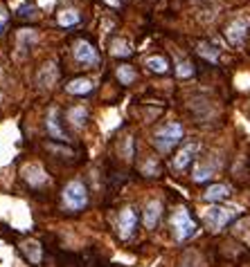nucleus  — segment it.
Masks as SVG:
<instances>
[{
	"label": "nucleus",
	"mask_w": 250,
	"mask_h": 267,
	"mask_svg": "<svg viewBox=\"0 0 250 267\" xmlns=\"http://www.w3.org/2000/svg\"><path fill=\"white\" fill-rule=\"evenodd\" d=\"M61 202H64V209H68L70 213L84 211L88 207V189H86V184L79 182V180L68 182L64 193H61Z\"/></svg>",
	"instance_id": "obj_1"
},
{
	"label": "nucleus",
	"mask_w": 250,
	"mask_h": 267,
	"mask_svg": "<svg viewBox=\"0 0 250 267\" xmlns=\"http://www.w3.org/2000/svg\"><path fill=\"white\" fill-rule=\"evenodd\" d=\"M180 139H182V126L178 121L160 126V128L156 130V135H153V144H156V148L162 150V153H169Z\"/></svg>",
	"instance_id": "obj_2"
},
{
	"label": "nucleus",
	"mask_w": 250,
	"mask_h": 267,
	"mask_svg": "<svg viewBox=\"0 0 250 267\" xmlns=\"http://www.w3.org/2000/svg\"><path fill=\"white\" fill-rule=\"evenodd\" d=\"M171 229H174V236L178 242L187 240V238H192L196 234V222L185 207H180L174 211V216H171Z\"/></svg>",
	"instance_id": "obj_3"
},
{
	"label": "nucleus",
	"mask_w": 250,
	"mask_h": 267,
	"mask_svg": "<svg viewBox=\"0 0 250 267\" xmlns=\"http://www.w3.org/2000/svg\"><path fill=\"white\" fill-rule=\"evenodd\" d=\"M239 216V209H228V207H212L205 211V225L210 231H221L225 225Z\"/></svg>",
	"instance_id": "obj_4"
},
{
	"label": "nucleus",
	"mask_w": 250,
	"mask_h": 267,
	"mask_svg": "<svg viewBox=\"0 0 250 267\" xmlns=\"http://www.w3.org/2000/svg\"><path fill=\"white\" fill-rule=\"evenodd\" d=\"M248 30H250V21H248V18H234V21L225 27V38H228L230 45L239 47V45H243V41H246Z\"/></svg>",
	"instance_id": "obj_5"
},
{
	"label": "nucleus",
	"mask_w": 250,
	"mask_h": 267,
	"mask_svg": "<svg viewBox=\"0 0 250 267\" xmlns=\"http://www.w3.org/2000/svg\"><path fill=\"white\" fill-rule=\"evenodd\" d=\"M45 128H47V135H50L52 139H56V142H68V135H66L64 128H61V113H59V108H50L47 119H45Z\"/></svg>",
	"instance_id": "obj_6"
},
{
	"label": "nucleus",
	"mask_w": 250,
	"mask_h": 267,
	"mask_svg": "<svg viewBox=\"0 0 250 267\" xmlns=\"http://www.w3.org/2000/svg\"><path fill=\"white\" fill-rule=\"evenodd\" d=\"M75 59H77V63H81V65H95V63H99V54L93 47V43L79 41L75 45Z\"/></svg>",
	"instance_id": "obj_7"
},
{
	"label": "nucleus",
	"mask_w": 250,
	"mask_h": 267,
	"mask_svg": "<svg viewBox=\"0 0 250 267\" xmlns=\"http://www.w3.org/2000/svg\"><path fill=\"white\" fill-rule=\"evenodd\" d=\"M138 227V213L133 207H127L122 213H119V220H117V229H119V236L122 238H129L136 231Z\"/></svg>",
	"instance_id": "obj_8"
},
{
	"label": "nucleus",
	"mask_w": 250,
	"mask_h": 267,
	"mask_svg": "<svg viewBox=\"0 0 250 267\" xmlns=\"http://www.w3.org/2000/svg\"><path fill=\"white\" fill-rule=\"evenodd\" d=\"M196 153H199V144H196V142L185 144V146H182L178 153H176V157H174V168H176V171H185V168L190 166L192 162H194Z\"/></svg>",
	"instance_id": "obj_9"
},
{
	"label": "nucleus",
	"mask_w": 250,
	"mask_h": 267,
	"mask_svg": "<svg viewBox=\"0 0 250 267\" xmlns=\"http://www.w3.org/2000/svg\"><path fill=\"white\" fill-rule=\"evenodd\" d=\"M23 177H25V182L30 187H43L47 182V173L38 164H30V166L23 168Z\"/></svg>",
	"instance_id": "obj_10"
},
{
	"label": "nucleus",
	"mask_w": 250,
	"mask_h": 267,
	"mask_svg": "<svg viewBox=\"0 0 250 267\" xmlns=\"http://www.w3.org/2000/svg\"><path fill=\"white\" fill-rule=\"evenodd\" d=\"M160 213H162V205L158 200H151L144 209V227L147 229H153V227L158 225V220H160Z\"/></svg>",
	"instance_id": "obj_11"
},
{
	"label": "nucleus",
	"mask_w": 250,
	"mask_h": 267,
	"mask_svg": "<svg viewBox=\"0 0 250 267\" xmlns=\"http://www.w3.org/2000/svg\"><path fill=\"white\" fill-rule=\"evenodd\" d=\"M66 92H68V95H75V97L90 95V92H93V81H88V79H72L70 83L66 85Z\"/></svg>",
	"instance_id": "obj_12"
},
{
	"label": "nucleus",
	"mask_w": 250,
	"mask_h": 267,
	"mask_svg": "<svg viewBox=\"0 0 250 267\" xmlns=\"http://www.w3.org/2000/svg\"><path fill=\"white\" fill-rule=\"evenodd\" d=\"M203 198L208 202H221V200H225V198H230V187L228 184H212V187H208V191L203 193Z\"/></svg>",
	"instance_id": "obj_13"
},
{
	"label": "nucleus",
	"mask_w": 250,
	"mask_h": 267,
	"mask_svg": "<svg viewBox=\"0 0 250 267\" xmlns=\"http://www.w3.org/2000/svg\"><path fill=\"white\" fill-rule=\"evenodd\" d=\"M66 115H68V121H72V126H75V128L86 126V119H88V110H86L84 106H75V108H70Z\"/></svg>",
	"instance_id": "obj_14"
},
{
	"label": "nucleus",
	"mask_w": 250,
	"mask_h": 267,
	"mask_svg": "<svg viewBox=\"0 0 250 267\" xmlns=\"http://www.w3.org/2000/svg\"><path fill=\"white\" fill-rule=\"evenodd\" d=\"M81 23V14L77 9H64L59 12V25L61 27H75Z\"/></svg>",
	"instance_id": "obj_15"
},
{
	"label": "nucleus",
	"mask_w": 250,
	"mask_h": 267,
	"mask_svg": "<svg viewBox=\"0 0 250 267\" xmlns=\"http://www.w3.org/2000/svg\"><path fill=\"white\" fill-rule=\"evenodd\" d=\"M147 67L151 72H156V74H165V72L169 70V63H167L165 56H149V59H147Z\"/></svg>",
	"instance_id": "obj_16"
},
{
	"label": "nucleus",
	"mask_w": 250,
	"mask_h": 267,
	"mask_svg": "<svg viewBox=\"0 0 250 267\" xmlns=\"http://www.w3.org/2000/svg\"><path fill=\"white\" fill-rule=\"evenodd\" d=\"M36 38H38V36H36L34 30H30V32H27V30H21V32H18V50H23V52L30 50V47L36 43Z\"/></svg>",
	"instance_id": "obj_17"
},
{
	"label": "nucleus",
	"mask_w": 250,
	"mask_h": 267,
	"mask_svg": "<svg viewBox=\"0 0 250 267\" xmlns=\"http://www.w3.org/2000/svg\"><path fill=\"white\" fill-rule=\"evenodd\" d=\"M115 74H117V79H119V83H122V85H131L133 81L138 79L136 70H133L131 65H119V67H117V72H115Z\"/></svg>",
	"instance_id": "obj_18"
},
{
	"label": "nucleus",
	"mask_w": 250,
	"mask_h": 267,
	"mask_svg": "<svg viewBox=\"0 0 250 267\" xmlns=\"http://www.w3.org/2000/svg\"><path fill=\"white\" fill-rule=\"evenodd\" d=\"M23 254H25V258L30 260L32 265L41 263V247H38L36 242H25V245H23Z\"/></svg>",
	"instance_id": "obj_19"
},
{
	"label": "nucleus",
	"mask_w": 250,
	"mask_h": 267,
	"mask_svg": "<svg viewBox=\"0 0 250 267\" xmlns=\"http://www.w3.org/2000/svg\"><path fill=\"white\" fill-rule=\"evenodd\" d=\"M199 54L212 63L219 61V50H216L214 45H210V43H199Z\"/></svg>",
	"instance_id": "obj_20"
},
{
	"label": "nucleus",
	"mask_w": 250,
	"mask_h": 267,
	"mask_svg": "<svg viewBox=\"0 0 250 267\" xmlns=\"http://www.w3.org/2000/svg\"><path fill=\"white\" fill-rule=\"evenodd\" d=\"M110 52H113V56H122V59H127V56L133 54V50L124 41H113V45H110Z\"/></svg>",
	"instance_id": "obj_21"
},
{
	"label": "nucleus",
	"mask_w": 250,
	"mask_h": 267,
	"mask_svg": "<svg viewBox=\"0 0 250 267\" xmlns=\"http://www.w3.org/2000/svg\"><path fill=\"white\" fill-rule=\"evenodd\" d=\"M214 173V166H210V164H199L194 171V180L196 182H205V180H210Z\"/></svg>",
	"instance_id": "obj_22"
},
{
	"label": "nucleus",
	"mask_w": 250,
	"mask_h": 267,
	"mask_svg": "<svg viewBox=\"0 0 250 267\" xmlns=\"http://www.w3.org/2000/svg\"><path fill=\"white\" fill-rule=\"evenodd\" d=\"M45 79H47V85L54 83V79H56V67L52 65V63H50V65H45V70L41 72V76H38V83L45 85Z\"/></svg>",
	"instance_id": "obj_23"
},
{
	"label": "nucleus",
	"mask_w": 250,
	"mask_h": 267,
	"mask_svg": "<svg viewBox=\"0 0 250 267\" xmlns=\"http://www.w3.org/2000/svg\"><path fill=\"white\" fill-rule=\"evenodd\" d=\"M176 74H178L180 79H187V76L194 74V65H192L190 61H180L178 67H176Z\"/></svg>",
	"instance_id": "obj_24"
},
{
	"label": "nucleus",
	"mask_w": 250,
	"mask_h": 267,
	"mask_svg": "<svg viewBox=\"0 0 250 267\" xmlns=\"http://www.w3.org/2000/svg\"><path fill=\"white\" fill-rule=\"evenodd\" d=\"M16 16L18 18H34L36 16V7H34V5H21V7L16 9Z\"/></svg>",
	"instance_id": "obj_25"
},
{
	"label": "nucleus",
	"mask_w": 250,
	"mask_h": 267,
	"mask_svg": "<svg viewBox=\"0 0 250 267\" xmlns=\"http://www.w3.org/2000/svg\"><path fill=\"white\" fill-rule=\"evenodd\" d=\"M7 21H9V14L5 12V7H0V34H3V30L7 27Z\"/></svg>",
	"instance_id": "obj_26"
},
{
	"label": "nucleus",
	"mask_w": 250,
	"mask_h": 267,
	"mask_svg": "<svg viewBox=\"0 0 250 267\" xmlns=\"http://www.w3.org/2000/svg\"><path fill=\"white\" fill-rule=\"evenodd\" d=\"M106 3H108V5H113V7H117V5H119V0H106Z\"/></svg>",
	"instance_id": "obj_27"
}]
</instances>
